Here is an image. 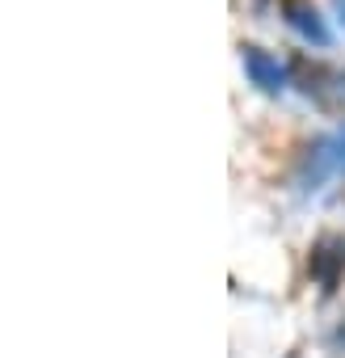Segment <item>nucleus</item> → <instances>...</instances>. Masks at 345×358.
<instances>
[{
  "mask_svg": "<svg viewBox=\"0 0 345 358\" xmlns=\"http://www.w3.org/2000/svg\"><path fill=\"white\" fill-rule=\"evenodd\" d=\"M337 160L345 164V131H341V139H337Z\"/></svg>",
  "mask_w": 345,
  "mask_h": 358,
  "instance_id": "5",
  "label": "nucleus"
},
{
  "mask_svg": "<svg viewBox=\"0 0 345 358\" xmlns=\"http://www.w3.org/2000/svg\"><path fill=\"white\" fill-rule=\"evenodd\" d=\"M286 72H291V80H295L320 110H337V101L345 97V72H337V68H328V64H316V59H307V55H295Z\"/></svg>",
  "mask_w": 345,
  "mask_h": 358,
  "instance_id": "1",
  "label": "nucleus"
},
{
  "mask_svg": "<svg viewBox=\"0 0 345 358\" xmlns=\"http://www.w3.org/2000/svg\"><path fill=\"white\" fill-rule=\"evenodd\" d=\"M240 59H244V72H249V80L261 89V93H282L286 89V80H291V72L270 55V51H261V47H240Z\"/></svg>",
  "mask_w": 345,
  "mask_h": 358,
  "instance_id": "3",
  "label": "nucleus"
},
{
  "mask_svg": "<svg viewBox=\"0 0 345 358\" xmlns=\"http://www.w3.org/2000/svg\"><path fill=\"white\" fill-rule=\"evenodd\" d=\"M332 5H337V13H341V22H345V0H332Z\"/></svg>",
  "mask_w": 345,
  "mask_h": 358,
  "instance_id": "6",
  "label": "nucleus"
},
{
  "mask_svg": "<svg viewBox=\"0 0 345 358\" xmlns=\"http://www.w3.org/2000/svg\"><path fill=\"white\" fill-rule=\"evenodd\" d=\"M282 17H286V26H291L295 34H303L307 43H316V47H328V43H332V34H328V26H324V17L316 13L311 0H282Z\"/></svg>",
  "mask_w": 345,
  "mask_h": 358,
  "instance_id": "4",
  "label": "nucleus"
},
{
  "mask_svg": "<svg viewBox=\"0 0 345 358\" xmlns=\"http://www.w3.org/2000/svg\"><path fill=\"white\" fill-rule=\"evenodd\" d=\"M307 270H311L316 287H320L324 295H332V291H337V282H341V274H345V236H337V232L320 236V241L311 245Z\"/></svg>",
  "mask_w": 345,
  "mask_h": 358,
  "instance_id": "2",
  "label": "nucleus"
}]
</instances>
